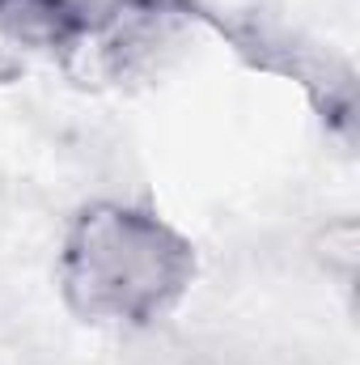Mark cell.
<instances>
[{"mask_svg":"<svg viewBox=\"0 0 360 365\" xmlns=\"http://www.w3.org/2000/svg\"><path fill=\"white\" fill-rule=\"evenodd\" d=\"M195 268L191 238L162 212L127 200H93L60 238L55 280L81 323L136 331L179 306Z\"/></svg>","mask_w":360,"mask_h":365,"instance_id":"obj_1","label":"cell"},{"mask_svg":"<svg viewBox=\"0 0 360 365\" xmlns=\"http://www.w3.org/2000/svg\"><path fill=\"white\" fill-rule=\"evenodd\" d=\"M0 34L34 51H73L90 34L81 0H0Z\"/></svg>","mask_w":360,"mask_h":365,"instance_id":"obj_2","label":"cell"}]
</instances>
